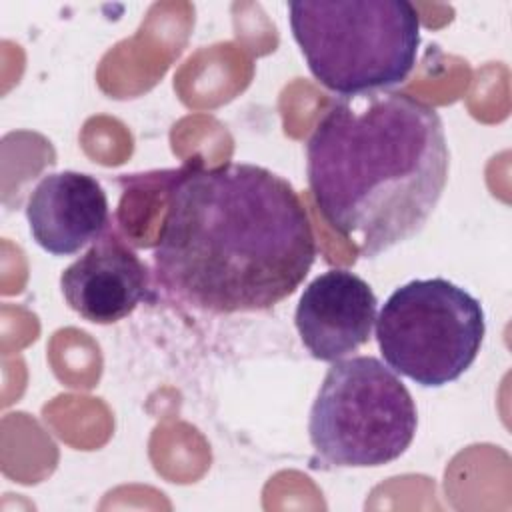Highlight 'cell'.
<instances>
[{"label":"cell","mask_w":512,"mask_h":512,"mask_svg":"<svg viewBox=\"0 0 512 512\" xmlns=\"http://www.w3.org/2000/svg\"><path fill=\"white\" fill-rule=\"evenodd\" d=\"M314 260L310 218L282 176L238 162L172 172L154 272L178 300L212 314L268 310Z\"/></svg>","instance_id":"obj_1"},{"label":"cell","mask_w":512,"mask_h":512,"mask_svg":"<svg viewBox=\"0 0 512 512\" xmlns=\"http://www.w3.org/2000/svg\"><path fill=\"white\" fill-rule=\"evenodd\" d=\"M448 162L436 108L390 90L342 96L306 146L308 186L320 214L364 258L424 228L444 192Z\"/></svg>","instance_id":"obj_2"},{"label":"cell","mask_w":512,"mask_h":512,"mask_svg":"<svg viewBox=\"0 0 512 512\" xmlns=\"http://www.w3.org/2000/svg\"><path fill=\"white\" fill-rule=\"evenodd\" d=\"M288 10L312 76L340 96L388 90L416 66L420 16L406 0H300Z\"/></svg>","instance_id":"obj_3"},{"label":"cell","mask_w":512,"mask_h":512,"mask_svg":"<svg viewBox=\"0 0 512 512\" xmlns=\"http://www.w3.org/2000/svg\"><path fill=\"white\" fill-rule=\"evenodd\" d=\"M418 426L412 394L374 356L332 362L310 410L316 456L338 468L384 466L412 444Z\"/></svg>","instance_id":"obj_4"},{"label":"cell","mask_w":512,"mask_h":512,"mask_svg":"<svg viewBox=\"0 0 512 512\" xmlns=\"http://www.w3.org/2000/svg\"><path fill=\"white\" fill-rule=\"evenodd\" d=\"M484 332L482 304L446 278L396 288L376 318L386 364L426 388L458 380L474 364Z\"/></svg>","instance_id":"obj_5"},{"label":"cell","mask_w":512,"mask_h":512,"mask_svg":"<svg viewBox=\"0 0 512 512\" xmlns=\"http://www.w3.org/2000/svg\"><path fill=\"white\" fill-rule=\"evenodd\" d=\"M376 308L378 300L366 280L332 268L304 288L294 320L312 358L336 362L370 340Z\"/></svg>","instance_id":"obj_6"},{"label":"cell","mask_w":512,"mask_h":512,"mask_svg":"<svg viewBox=\"0 0 512 512\" xmlns=\"http://www.w3.org/2000/svg\"><path fill=\"white\" fill-rule=\"evenodd\" d=\"M66 304L94 324H112L136 310L148 294V270L118 236L96 240L60 276Z\"/></svg>","instance_id":"obj_7"},{"label":"cell","mask_w":512,"mask_h":512,"mask_svg":"<svg viewBox=\"0 0 512 512\" xmlns=\"http://www.w3.org/2000/svg\"><path fill=\"white\" fill-rule=\"evenodd\" d=\"M26 220L40 248L54 256H72L102 238L110 222L108 198L90 174H46L28 196Z\"/></svg>","instance_id":"obj_8"}]
</instances>
